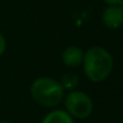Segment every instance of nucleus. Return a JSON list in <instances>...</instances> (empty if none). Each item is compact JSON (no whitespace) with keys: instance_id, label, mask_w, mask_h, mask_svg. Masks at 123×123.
Returning <instances> with one entry per match:
<instances>
[{"instance_id":"obj_1","label":"nucleus","mask_w":123,"mask_h":123,"mask_svg":"<svg viewBox=\"0 0 123 123\" xmlns=\"http://www.w3.org/2000/svg\"><path fill=\"white\" fill-rule=\"evenodd\" d=\"M82 68L88 80L93 82L103 81L114 69L112 55L102 47H91L84 51Z\"/></svg>"},{"instance_id":"obj_2","label":"nucleus","mask_w":123,"mask_h":123,"mask_svg":"<svg viewBox=\"0 0 123 123\" xmlns=\"http://www.w3.org/2000/svg\"><path fill=\"white\" fill-rule=\"evenodd\" d=\"M30 93L32 99L44 108H54L59 105L65 96V90L60 81L42 77L36 79L30 87Z\"/></svg>"},{"instance_id":"obj_3","label":"nucleus","mask_w":123,"mask_h":123,"mask_svg":"<svg viewBox=\"0 0 123 123\" xmlns=\"http://www.w3.org/2000/svg\"><path fill=\"white\" fill-rule=\"evenodd\" d=\"M66 111L75 118L84 120L92 115L93 102L88 94L81 91H71L65 98Z\"/></svg>"},{"instance_id":"obj_4","label":"nucleus","mask_w":123,"mask_h":123,"mask_svg":"<svg viewBox=\"0 0 123 123\" xmlns=\"http://www.w3.org/2000/svg\"><path fill=\"white\" fill-rule=\"evenodd\" d=\"M103 23L109 29H118L123 24V8L120 5H109L102 16Z\"/></svg>"},{"instance_id":"obj_5","label":"nucleus","mask_w":123,"mask_h":123,"mask_svg":"<svg viewBox=\"0 0 123 123\" xmlns=\"http://www.w3.org/2000/svg\"><path fill=\"white\" fill-rule=\"evenodd\" d=\"M62 61L67 67L71 68H75L78 66H80L82 63V59H84V51L81 48L77 47V45H71L68 48H66L62 53Z\"/></svg>"},{"instance_id":"obj_6","label":"nucleus","mask_w":123,"mask_h":123,"mask_svg":"<svg viewBox=\"0 0 123 123\" xmlns=\"http://www.w3.org/2000/svg\"><path fill=\"white\" fill-rule=\"evenodd\" d=\"M42 123H74V121L67 111L53 110L44 116Z\"/></svg>"},{"instance_id":"obj_7","label":"nucleus","mask_w":123,"mask_h":123,"mask_svg":"<svg viewBox=\"0 0 123 123\" xmlns=\"http://www.w3.org/2000/svg\"><path fill=\"white\" fill-rule=\"evenodd\" d=\"M60 84H61V86L63 87V90L73 91V90L78 86V84H79V77H78L77 74H74V73L68 72V73H66V74L62 75Z\"/></svg>"},{"instance_id":"obj_8","label":"nucleus","mask_w":123,"mask_h":123,"mask_svg":"<svg viewBox=\"0 0 123 123\" xmlns=\"http://www.w3.org/2000/svg\"><path fill=\"white\" fill-rule=\"evenodd\" d=\"M5 50H6V40H5L4 35L0 32V56L5 53Z\"/></svg>"},{"instance_id":"obj_9","label":"nucleus","mask_w":123,"mask_h":123,"mask_svg":"<svg viewBox=\"0 0 123 123\" xmlns=\"http://www.w3.org/2000/svg\"><path fill=\"white\" fill-rule=\"evenodd\" d=\"M103 1L108 5H120L122 2V0H103Z\"/></svg>"},{"instance_id":"obj_10","label":"nucleus","mask_w":123,"mask_h":123,"mask_svg":"<svg viewBox=\"0 0 123 123\" xmlns=\"http://www.w3.org/2000/svg\"><path fill=\"white\" fill-rule=\"evenodd\" d=\"M0 123H11V122H8V121H5V120H2V121H0Z\"/></svg>"},{"instance_id":"obj_11","label":"nucleus","mask_w":123,"mask_h":123,"mask_svg":"<svg viewBox=\"0 0 123 123\" xmlns=\"http://www.w3.org/2000/svg\"><path fill=\"white\" fill-rule=\"evenodd\" d=\"M120 6H121V7H122V8H123V0H122V2L120 4Z\"/></svg>"}]
</instances>
